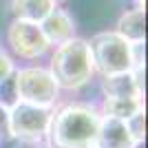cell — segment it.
I'll return each instance as SVG.
<instances>
[{"label": "cell", "mask_w": 148, "mask_h": 148, "mask_svg": "<svg viewBox=\"0 0 148 148\" xmlns=\"http://www.w3.org/2000/svg\"><path fill=\"white\" fill-rule=\"evenodd\" d=\"M97 113L80 104L62 106L49 119V144L51 148H91L97 135Z\"/></svg>", "instance_id": "obj_1"}, {"label": "cell", "mask_w": 148, "mask_h": 148, "mask_svg": "<svg viewBox=\"0 0 148 148\" xmlns=\"http://www.w3.org/2000/svg\"><path fill=\"white\" fill-rule=\"evenodd\" d=\"M49 71L53 75V80H56L58 88L73 91V88L84 86L91 80V75L95 73L88 40L71 38L69 42L56 47L53 56H51Z\"/></svg>", "instance_id": "obj_2"}, {"label": "cell", "mask_w": 148, "mask_h": 148, "mask_svg": "<svg viewBox=\"0 0 148 148\" xmlns=\"http://www.w3.org/2000/svg\"><path fill=\"white\" fill-rule=\"evenodd\" d=\"M93 66L102 77L115 73H126L133 69L130 42H126L115 31H99L88 42Z\"/></svg>", "instance_id": "obj_3"}, {"label": "cell", "mask_w": 148, "mask_h": 148, "mask_svg": "<svg viewBox=\"0 0 148 148\" xmlns=\"http://www.w3.org/2000/svg\"><path fill=\"white\" fill-rule=\"evenodd\" d=\"M13 82L20 102L47 108L58 97V84L51 71L44 66H25L20 71H13Z\"/></svg>", "instance_id": "obj_4"}, {"label": "cell", "mask_w": 148, "mask_h": 148, "mask_svg": "<svg viewBox=\"0 0 148 148\" xmlns=\"http://www.w3.org/2000/svg\"><path fill=\"white\" fill-rule=\"evenodd\" d=\"M49 119H51L49 108L27 104V102H18L13 108H9L11 137H18L22 142H38V139H42L47 135Z\"/></svg>", "instance_id": "obj_5"}, {"label": "cell", "mask_w": 148, "mask_h": 148, "mask_svg": "<svg viewBox=\"0 0 148 148\" xmlns=\"http://www.w3.org/2000/svg\"><path fill=\"white\" fill-rule=\"evenodd\" d=\"M7 42H9V49L22 60H36L51 49L40 25L20 18H16L7 27Z\"/></svg>", "instance_id": "obj_6"}, {"label": "cell", "mask_w": 148, "mask_h": 148, "mask_svg": "<svg viewBox=\"0 0 148 148\" xmlns=\"http://www.w3.org/2000/svg\"><path fill=\"white\" fill-rule=\"evenodd\" d=\"M135 146L137 144L133 142V137L122 119L106 117V115L99 119L93 148H135Z\"/></svg>", "instance_id": "obj_7"}, {"label": "cell", "mask_w": 148, "mask_h": 148, "mask_svg": "<svg viewBox=\"0 0 148 148\" xmlns=\"http://www.w3.org/2000/svg\"><path fill=\"white\" fill-rule=\"evenodd\" d=\"M44 38L51 47H60V44L69 42L71 38H75V20L66 9H53L47 18L40 22Z\"/></svg>", "instance_id": "obj_8"}, {"label": "cell", "mask_w": 148, "mask_h": 148, "mask_svg": "<svg viewBox=\"0 0 148 148\" xmlns=\"http://www.w3.org/2000/svg\"><path fill=\"white\" fill-rule=\"evenodd\" d=\"M115 33L130 44L144 42L146 40V13L142 7H133L128 11H124L115 25Z\"/></svg>", "instance_id": "obj_9"}, {"label": "cell", "mask_w": 148, "mask_h": 148, "mask_svg": "<svg viewBox=\"0 0 148 148\" xmlns=\"http://www.w3.org/2000/svg\"><path fill=\"white\" fill-rule=\"evenodd\" d=\"M102 91H104L106 97H124V99H142L144 97L142 93L137 91L130 71L106 75L104 82H102Z\"/></svg>", "instance_id": "obj_10"}, {"label": "cell", "mask_w": 148, "mask_h": 148, "mask_svg": "<svg viewBox=\"0 0 148 148\" xmlns=\"http://www.w3.org/2000/svg\"><path fill=\"white\" fill-rule=\"evenodd\" d=\"M11 9L16 18L40 25L56 9V0H11Z\"/></svg>", "instance_id": "obj_11"}, {"label": "cell", "mask_w": 148, "mask_h": 148, "mask_svg": "<svg viewBox=\"0 0 148 148\" xmlns=\"http://www.w3.org/2000/svg\"><path fill=\"white\" fill-rule=\"evenodd\" d=\"M142 108H144L142 99H124V97H106L102 104V113L106 117H115L122 122H126L130 115H135Z\"/></svg>", "instance_id": "obj_12"}, {"label": "cell", "mask_w": 148, "mask_h": 148, "mask_svg": "<svg viewBox=\"0 0 148 148\" xmlns=\"http://www.w3.org/2000/svg\"><path fill=\"white\" fill-rule=\"evenodd\" d=\"M124 124H126V128H128L133 142L142 144L144 137H146V115H144V108H142V111H137L135 115H130Z\"/></svg>", "instance_id": "obj_13"}, {"label": "cell", "mask_w": 148, "mask_h": 148, "mask_svg": "<svg viewBox=\"0 0 148 148\" xmlns=\"http://www.w3.org/2000/svg\"><path fill=\"white\" fill-rule=\"evenodd\" d=\"M11 75H13V60H11L9 53L0 51V82H5Z\"/></svg>", "instance_id": "obj_14"}, {"label": "cell", "mask_w": 148, "mask_h": 148, "mask_svg": "<svg viewBox=\"0 0 148 148\" xmlns=\"http://www.w3.org/2000/svg\"><path fill=\"white\" fill-rule=\"evenodd\" d=\"M11 139V130H9V111L0 106V142Z\"/></svg>", "instance_id": "obj_15"}, {"label": "cell", "mask_w": 148, "mask_h": 148, "mask_svg": "<svg viewBox=\"0 0 148 148\" xmlns=\"http://www.w3.org/2000/svg\"><path fill=\"white\" fill-rule=\"evenodd\" d=\"M56 2H58V0H56Z\"/></svg>", "instance_id": "obj_16"}]
</instances>
